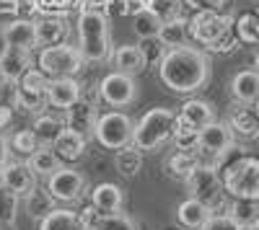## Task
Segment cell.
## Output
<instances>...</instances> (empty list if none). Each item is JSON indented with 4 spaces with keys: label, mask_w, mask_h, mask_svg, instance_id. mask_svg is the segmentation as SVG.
<instances>
[{
    "label": "cell",
    "mask_w": 259,
    "mask_h": 230,
    "mask_svg": "<svg viewBox=\"0 0 259 230\" xmlns=\"http://www.w3.org/2000/svg\"><path fill=\"white\" fill-rule=\"evenodd\" d=\"M177 124V114L171 109L156 106L140 117V122L133 127V148H138L140 153H150L158 150L161 145H166L171 140V132H174Z\"/></svg>",
    "instance_id": "277c9868"
},
{
    "label": "cell",
    "mask_w": 259,
    "mask_h": 230,
    "mask_svg": "<svg viewBox=\"0 0 259 230\" xmlns=\"http://www.w3.org/2000/svg\"><path fill=\"white\" fill-rule=\"evenodd\" d=\"M187 34L212 52H228L239 41L233 34V18L215 11H194V16L187 18Z\"/></svg>",
    "instance_id": "7a4b0ae2"
},
{
    "label": "cell",
    "mask_w": 259,
    "mask_h": 230,
    "mask_svg": "<svg viewBox=\"0 0 259 230\" xmlns=\"http://www.w3.org/2000/svg\"><path fill=\"white\" fill-rule=\"evenodd\" d=\"M18 0H0V13H16Z\"/></svg>",
    "instance_id": "f6af8a7d"
},
{
    "label": "cell",
    "mask_w": 259,
    "mask_h": 230,
    "mask_svg": "<svg viewBox=\"0 0 259 230\" xmlns=\"http://www.w3.org/2000/svg\"><path fill=\"white\" fill-rule=\"evenodd\" d=\"M163 49H174V47H182L187 44V18L177 16V18H168V21H161V29H158V36H156Z\"/></svg>",
    "instance_id": "f1b7e54d"
},
{
    "label": "cell",
    "mask_w": 259,
    "mask_h": 230,
    "mask_svg": "<svg viewBox=\"0 0 259 230\" xmlns=\"http://www.w3.org/2000/svg\"><path fill=\"white\" fill-rule=\"evenodd\" d=\"M47 75L39 68H29L24 75L16 80V106L24 111L39 114L47 106Z\"/></svg>",
    "instance_id": "9c48e42d"
},
{
    "label": "cell",
    "mask_w": 259,
    "mask_h": 230,
    "mask_svg": "<svg viewBox=\"0 0 259 230\" xmlns=\"http://www.w3.org/2000/svg\"><path fill=\"white\" fill-rule=\"evenodd\" d=\"M16 207H18V197H13L8 189L0 186V227L16 220Z\"/></svg>",
    "instance_id": "f35d334b"
},
{
    "label": "cell",
    "mask_w": 259,
    "mask_h": 230,
    "mask_svg": "<svg viewBox=\"0 0 259 230\" xmlns=\"http://www.w3.org/2000/svg\"><path fill=\"white\" fill-rule=\"evenodd\" d=\"M39 230H89V227L83 225L78 212L55 207L52 212H47L45 217L39 220Z\"/></svg>",
    "instance_id": "4316f807"
},
{
    "label": "cell",
    "mask_w": 259,
    "mask_h": 230,
    "mask_svg": "<svg viewBox=\"0 0 259 230\" xmlns=\"http://www.w3.org/2000/svg\"><path fill=\"white\" fill-rule=\"evenodd\" d=\"M109 57L114 60V68H117L119 73L133 75V78L140 75V73L148 68V62H145V54H143L140 44H124V47H117Z\"/></svg>",
    "instance_id": "d6986e66"
},
{
    "label": "cell",
    "mask_w": 259,
    "mask_h": 230,
    "mask_svg": "<svg viewBox=\"0 0 259 230\" xmlns=\"http://www.w3.org/2000/svg\"><path fill=\"white\" fill-rule=\"evenodd\" d=\"M202 230H239L231 220H228V215H210V220H207V225L202 227Z\"/></svg>",
    "instance_id": "b9f144b4"
},
{
    "label": "cell",
    "mask_w": 259,
    "mask_h": 230,
    "mask_svg": "<svg viewBox=\"0 0 259 230\" xmlns=\"http://www.w3.org/2000/svg\"><path fill=\"white\" fill-rule=\"evenodd\" d=\"M231 93L239 103H254L259 96V75L256 70H241L231 80Z\"/></svg>",
    "instance_id": "484cf974"
},
{
    "label": "cell",
    "mask_w": 259,
    "mask_h": 230,
    "mask_svg": "<svg viewBox=\"0 0 259 230\" xmlns=\"http://www.w3.org/2000/svg\"><path fill=\"white\" fill-rule=\"evenodd\" d=\"M226 215L236 227H256L259 204L256 199H233L231 204H226Z\"/></svg>",
    "instance_id": "cb8c5ba5"
},
{
    "label": "cell",
    "mask_w": 259,
    "mask_h": 230,
    "mask_svg": "<svg viewBox=\"0 0 259 230\" xmlns=\"http://www.w3.org/2000/svg\"><path fill=\"white\" fill-rule=\"evenodd\" d=\"M24 199H26V204H29V215H31V217H39V220H41L47 212L55 210V199L47 194V189L41 192L39 186H36L29 197H24Z\"/></svg>",
    "instance_id": "e575fe53"
},
{
    "label": "cell",
    "mask_w": 259,
    "mask_h": 230,
    "mask_svg": "<svg viewBox=\"0 0 259 230\" xmlns=\"http://www.w3.org/2000/svg\"><path fill=\"white\" fill-rule=\"evenodd\" d=\"M94 230H138V225L122 212H112V215H99Z\"/></svg>",
    "instance_id": "74e56055"
},
{
    "label": "cell",
    "mask_w": 259,
    "mask_h": 230,
    "mask_svg": "<svg viewBox=\"0 0 259 230\" xmlns=\"http://www.w3.org/2000/svg\"><path fill=\"white\" fill-rule=\"evenodd\" d=\"M0 106H16V83L0 78Z\"/></svg>",
    "instance_id": "ab89813d"
},
{
    "label": "cell",
    "mask_w": 259,
    "mask_h": 230,
    "mask_svg": "<svg viewBox=\"0 0 259 230\" xmlns=\"http://www.w3.org/2000/svg\"><path fill=\"white\" fill-rule=\"evenodd\" d=\"M65 127L78 132L80 137L91 140L94 137V127H96V119H99V111H96V98L94 101H85L83 93L80 98L73 103V106L65 109Z\"/></svg>",
    "instance_id": "4fadbf2b"
},
{
    "label": "cell",
    "mask_w": 259,
    "mask_h": 230,
    "mask_svg": "<svg viewBox=\"0 0 259 230\" xmlns=\"http://www.w3.org/2000/svg\"><path fill=\"white\" fill-rule=\"evenodd\" d=\"M8 52V41H6V36H3V31H0V60H3V54Z\"/></svg>",
    "instance_id": "7dc6e473"
},
{
    "label": "cell",
    "mask_w": 259,
    "mask_h": 230,
    "mask_svg": "<svg viewBox=\"0 0 259 230\" xmlns=\"http://www.w3.org/2000/svg\"><path fill=\"white\" fill-rule=\"evenodd\" d=\"M85 137H80L78 132H73V130H68L65 127L57 137H55V142H52V153L62 160V163H73V160H78L83 153H85Z\"/></svg>",
    "instance_id": "ffe728a7"
},
{
    "label": "cell",
    "mask_w": 259,
    "mask_h": 230,
    "mask_svg": "<svg viewBox=\"0 0 259 230\" xmlns=\"http://www.w3.org/2000/svg\"><path fill=\"white\" fill-rule=\"evenodd\" d=\"M8 145H11V148H13L18 155H26V158H29L34 150H39V148H41V142L34 137V132H31V130H18V132L11 137V142H8Z\"/></svg>",
    "instance_id": "d590c367"
},
{
    "label": "cell",
    "mask_w": 259,
    "mask_h": 230,
    "mask_svg": "<svg viewBox=\"0 0 259 230\" xmlns=\"http://www.w3.org/2000/svg\"><path fill=\"white\" fill-rule=\"evenodd\" d=\"M83 54L73 44H55L39 52V70L47 78H75L83 70Z\"/></svg>",
    "instance_id": "52a82bcc"
},
{
    "label": "cell",
    "mask_w": 259,
    "mask_h": 230,
    "mask_svg": "<svg viewBox=\"0 0 259 230\" xmlns=\"http://www.w3.org/2000/svg\"><path fill=\"white\" fill-rule=\"evenodd\" d=\"M3 31L8 47H16V49H26V52H34L36 49V36H34V24L26 18H16L11 24L0 26Z\"/></svg>",
    "instance_id": "e0dca14e"
},
{
    "label": "cell",
    "mask_w": 259,
    "mask_h": 230,
    "mask_svg": "<svg viewBox=\"0 0 259 230\" xmlns=\"http://www.w3.org/2000/svg\"><path fill=\"white\" fill-rule=\"evenodd\" d=\"M99 96L101 101H106L109 106H130L135 98H138V86H135V78L133 75H124V73H109L101 86H99Z\"/></svg>",
    "instance_id": "7c38bea8"
},
{
    "label": "cell",
    "mask_w": 259,
    "mask_h": 230,
    "mask_svg": "<svg viewBox=\"0 0 259 230\" xmlns=\"http://www.w3.org/2000/svg\"><path fill=\"white\" fill-rule=\"evenodd\" d=\"M187 6H192L194 11H215L223 13V8L228 6V0H184Z\"/></svg>",
    "instance_id": "60d3db41"
},
{
    "label": "cell",
    "mask_w": 259,
    "mask_h": 230,
    "mask_svg": "<svg viewBox=\"0 0 259 230\" xmlns=\"http://www.w3.org/2000/svg\"><path fill=\"white\" fill-rule=\"evenodd\" d=\"M31 65H34L31 52L8 47V52L3 54V60H0V78H6V80H13V83H16Z\"/></svg>",
    "instance_id": "603a6c76"
},
{
    "label": "cell",
    "mask_w": 259,
    "mask_h": 230,
    "mask_svg": "<svg viewBox=\"0 0 259 230\" xmlns=\"http://www.w3.org/2000/svg\"><path fill=\"white\" fill-rule=\"evenodd\" d=\"M212 119H215L212 106H210L207 101H200V98H189V101H184V103H182V109H179V114H177V122L187 124V127H194V130L205 127V124L212 122Z\"/></svg>",
    "instance_id": "7402d4cb"
},
{
    "label": "cell",
    "mask_w": 259,
    "mask_h": 230,
    "mask_svg": "<svg viewBox=\"0 0 259 230\" xmlns=\"http://www.w3.org/2000/svg\"><path fill=\"white\" fill-rule=\"evenodd\" d=\"M233 34L236 39H241L244 44H256L259 39V18L254 11H246L239 16V21H233Z\"/></svg>",
    "instance_id": "836d02e7"
},
{
    "label": "cell",
    "mask_w": 259,
    "mask_h": 230,
    "mask_svg": "<svg viewBox=\"0 0 259 230\" xmlns=\"http://www.w3.org/2000/svg\"><path fill=\"white\" fill-rule=\"evenodd\" d=\"M239 230H256V227H239Z\"/></svg>",
    "instance_id": "c3c4849f"
},
{
    "label": "cell",
    "mask_w": 259,
    "mask_h": 230,
    "mask_svg": "<svg viewBox=\"0 0 259 230\" xmlns=\"http://www.w3.org/2000/svg\"><path fill=\"white\" fill-rule=\"evenodd\" d=\"M70 29L68 24L60 18V16H47L34 24V36H36V49L41 47H55V44H65V39H68Z\"/></svg>",
    "instance_id": "2e32d148"
},
{
    "label": "cell",
    "mask_w": 259,
    "mask_h": 230,
    "mask_svg": "<svg viewBox=\"0 0 259 230\" xmlns=\"http://www.w3.org/2000/svg\"><path fill=\"white\" fill-rule=\"evenodd\" d=\"M47 194L55 202H78L85 194V176L75 168H57L50 179H47Z\"/></svg>",
    "instance_id": "30bf717a"
},
{
    "label": "cell",
    "mask_w": 259,
    "mask_h": 230,
    "mask_svg": "<svg viewBox=\"0 0 259 230\" xmlns=\"http://www.w3.org/2000/svg\"><path fill=\"white\" fill-rule=\"evenodd\" d=\"M65 130V119L62 117H52V114H36L34 124H31V132L41 145H52L55 137Z\"/></svg>",
    "instance_id": "f546056e"
},
{
    "label": "cell",
    "mask_w": 259,
    "mask_h": 230,
    "mask_svg": "<svg viewBox=\"0 0 259 230\" xmlns=\"http://www.w3.org/2000/svg\"><path fill=\"white\" fill-rule=\"evenodd\" d=\"M83 88L75 78H50L47 80V106L65 111L80 98Z\"/></svg>",
    "instance_id": "9a60e30c"
},
{
    "label": "cell",
    "mask_w": 259,
    "mask_h": 230,
    "mask_svg": "<svg viewBox=\"0 0 259 230\" xmlns=\"http://www.w3.org/2000/svg\"><path fill=\"white\" fill-rule=\"evenodd\" d=\"M8 140L3 137V135H0V168H3V165H6V160H8Z\"/></svg>",
    "instance_id": "ee69618b"
},
{
    "label": "cell",
    "mask_w": 259,
    "mask_h": 230,
    "mask_svg": "<svg viewBox=\"0 0 259 230\" xmlns=\"http://www.w3.org/2000/svg\"><path fill=\"white\" fill-rule=\"evenodd\" d=\"M228 130L233 137H241V140H254L259 135V119H256V111L251 106H239L233 109L231 117H228Z\"/></svg>",
    "instance_id": "44dd1931"
},
{
    "label": "cell",
    "mask_w": 259,
    "mask_h": 230,
    "mask_svg": "<svg viewBox=\"0 0 259 230\" xmlns=\"http://www.w3.org/2000/svg\"><path fill=\"white\" fill-rule=\"evenodd\" d=\"M78 52L83 60L104 62L112 54V36H109V21L101 11H83L78 18Z\"/></svg>",
    "instance_id": "3957f363"
},
{
    "label": "cell",
    "mask_w": 259,
    "mask_h": 230,
    "mask_svg": "<svg viewBox=\"0 0 259 230\" xmlns=\"http://www.w3.org/2000/svg\"><path fill=\"white\" fill-rule=\"evenodd\" d=\"M45 3V8H62V6H68V0H41Z\"/></svg>",
    "instance_id": "bcb514c9"
},
{
    "label": "cell",
    "mask_w": 259,
    "mask_h": 230,
    "mask_svg": "<svg viewBox=\"0 0 259 230\" xmlns=\"http://www.w3.org/2000/svg\"><path fill=\"white\" fill-rule=\"evenodd\" d=\"M226 197L233 199H259V160L254 155H241L218 171Z\"/></svg>",
    "instance_id": "5b68a950"
},
{
    "label": "cell",
    "mask_w": 259,
    "mask_h": 230,
    "mask_svg": "<svg viewBox=\"0 0 259 230\" xmlns=\"http://www.w3.org/2000/svg\"><path fill=\"white\" fill-rule=\"evenodd\" d=\"M11 119H13V106H0V132L11 124Z\"/></svg>",
    "instance_id": "7bdbcfd3"
},
{
    "label": "cell",
    "mask_w": 259,
    "mask_h": 230,
    "mask_svg": "<svg viewBox=\"0 0 259 230\" xmlns=\"http://www.w3.org/2000/svg\"><path fill=\"white\" fill-rule=\"evenodd\" d=\"M231 142H233V135H231V130H228L226 122L212 119V122L205 124V127L197 130V148H200V153H205V155H210V158H215L218 153H223Z\"/></svg>",
    "instance_id": "5bb4252c"
},
{
    "label": "cell",
    "mask_w": 259,
    "mask_h": 230,
    "mask_svg": "<svg viewBox=\"0 0 259 230\" xmlns=\"http://www.w3.org/2000/svg\"><path fill=\"white\" fill-rule=\"evenodd\" d=\"M0 186L8 189L13 197L24 199L36 189V174L29 168L26 160H6V165L0 168Z\"/></svg>",
    "instance_id": "8fae6325"
},
{
    "label": "cell",
    "mask_w": 259,
    "mask_h": 230,
    "mask_svg": "<svg viewBox=\"0 0 259 230\" xmlns=\"http://www.w3.org/2000/svg\"><path fill=\"white\" fill-rule=\"evenodd\" d=\"M26 163H29V168H31L36 176H45V179H50L57 168H62V160L52 153V148H45V145H41L39 150H34Z\"/></svg>",
    "instance_id": "4dcf8cb0"
},
{
    "label": "cell",
    "mask_w": 259,
    "mask_h": 230,
    "mask_svg": "<svg viewBox=\"0 0 259 230\" xmlns=\"http://www.w3.org/2000/svg\"><path fill=\"white\" fill-rule=\"evenodd\" d=\"M114 163H117V171H119L122 176L133 179V176H138L140 168H143V153H140L138 148H133V145H124V148L117 150Z\"/></svg>",
    "instance_id": "d6a6232c"
},
{
    "label": "cell",
    "mask_w": 259,
    "mask_h": 230,
    "mask_svg": "<svg viewBox=\"0 0 259 230\" xmlns=\"http://www.w3.org/2000/svg\"><path fill=\"white\" fill-rule=\"evenodd\" d=\"M133 127H135V122L124 111H106L96 119L94 137L99 140V145H104V148L119 150V148L133 142Z\"/></svg>",
    "instance_id": "ba28073f"
},
{
    "label": "cell",
    "mask_w": 259,
    "mask_h": 230,
    "mask_svg": "<svg viewBox=\"0 0 259 230\" xmlns=\"http://www.w3.org/2000/svg\"><path fill=\"white\" fill-rule=\"evenodd\" d=\"M91 204L101 215H112V212H122V204H124V192L119 189L117 184L112 181H104L99 186H94L91 192Z\"/></svg>",
    "instance_id": "ac0fdd59"
},
{
    "label": "cell",
    "mask_w": 259,
    "mask_h": 230,
    "mask_svg": "<svg viewBox=\"0 0 259 230\" xmlns=\"http://www.w3.org/2000/svg\"><path fill=\"white\" fill-rule=\"evenodd\" d=\"M210 210L202 204V202H197V199H184L179 207H177V220L184 225V227H189V230H202L205 225H207V220H210Z\"/></svg>",
    "instance_id": "d4e9b609"
},
{
    "label": "cell",
    "mask_w": 259,
    "mask_h": 230,
    "mask_svg": "<svg viewBox=\"0 0 259 230\" xmlns=\"http://www.w3.org/2000/svg\"><path fill=\"white\" fill-rule=\"evenodd\" d=\"M200 165V158H197V150H177L171 153L168 160H166V174L177 181H187L189 174Z\"/></svg>",
    "instance_id": "83f0119b"
},
{
    "label": "cell",
    "mask_w": 259,
    "mask_h": 230,
    "mask_svg": "<svg viewBox=\"0 0 259 230\" xmlns=\"http://www.w3.org/2000/svg\"><path fill=\"white\" fill-rule=\"evenodd\" d=\"M158 78L174 93H194L205 88L210 78V60L202 49L189 44L166 49L158 60Z\"/></svg>",
    "instance_id": "6da1fadb"
},
{
    "label": "cell",
    "mask_w": 259,
    "mask_h": 230,
    "mask_svg": "<svg viewBox=\"0 0 259 230\" xmlns=\"http://www.w3.org/2000/svg\"><path fill=\"white\" fill-rule=\"evenodd\" d=\"M184 184L189 186L192 199L202 202L210 212H215V210H226V204H228V202H226V192H223L221 176H218V171H215L212 165L200 163L197 168L189 174V179H187Z\"/></svg>",
    "instance_id": "8992f818"
},
{
    "label": "cell",
    "mask_w": 259,
    "mask_h": 230,
    "mask_svg": "<svg viewBox=\"0 0 259 230\" xmlns=\"http://www.w3.org/2000/svg\"><path fill=\"white\" fill-rule=\"evenodd\" d=\"M171 140H174L177 150H197V130H194V127H187V124H182V122L174 124Z\"/></svg>",
    "instance_id": "8d00e7d4"
},
{
    "label": "cell",
    "mask_w": 259,
    "mask_h": 230,
    "mask_svg": "<svg viewBox=\"0 0 259 230\" xmlns=\"http://www.w3.org/2000/svg\"><path fill=\"white\" fill-rule=\"evenodd\" d=\"M161 29V18L150 11V8H140L133 16V31L138 39H156Z\"/></svg>",
    "instance_id": "1f68e13d"
}]
</instances>
